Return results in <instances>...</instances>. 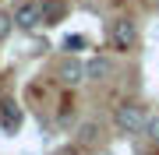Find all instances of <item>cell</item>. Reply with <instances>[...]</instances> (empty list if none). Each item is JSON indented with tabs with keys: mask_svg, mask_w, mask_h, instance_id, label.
Masks as SVG:
<instances>
[{
	"mask_svg": "<svg viewBox=\"0 0 159 155\" xmlns=\"http://www.w3.org/2000/svg\"><path fill=\"white\" fill-rule=\"evenodd\" d=\"M145 123H148V116H145V109L138 102H124V106H117V113H113V127H117V134H124V138L145 134Z\"/></svg>",
	"mask_w": 159,
	"mask_h": 155,
	"instance_id": "obj_1",
	"label": "cell"
},
{
	"mask_svg": "<svg viewBox=\"0 0 159 155\" xmlns=\"http://www.w3.org/2000/svg\"><path fill=\"white\" fill-rule=\"evenodd\" d=\"M110 42H113L117 53L134 50V42H138V25L131 21V18H117V21L110 25Z\"/></svg>",
	"mask_w": 159,
	"mask_h": 155,
	"instance_id": "obj_2",
	"label": "cell"
},
{
	"mask_svg": "<svg viewBox=\"0 0 159 155\" xmlns=\"http://www.w3.org/2000/svg\"><path fill=\"white\" fill-rule=\"evenodd\" d=\"M11 14H14V25H18L21 32H32L35 25L43 21V4H39V0H21Z\"/></svg>",
	"mask_w": 159,
	"mask_h": 155,
	"instance_id": "obj_3",
	"label": "cell"
},
{
	"mask_svg": "<svg viewBox=\"0 0 159 155\" xmlns=\"http://www.w3.org/2000/svg\"><path fill=\"white\" fill-rule=\"evenodd\" d=\"M57 78H60V85H67V88H78L81 81H89V71H85V63H81L78 57H67V60H60V67H57Z\"/></svg>",
	"mask_w": 159,
	"mask_h": 155,
	"instance_id": "obj_4",
	"label": "cell"
},
{
	"mask_svg": "<svg viewBox=\"0 0 159 155\" xmlns=\"http://www.w3.org/2000/svg\"><path fill=\"white\" fill-rule=\"evenodd\" d=\"M0 127H4L7 134H18V127H21V106L11 102V99L0 102Z\"/></svg>",
	"mask_w": 159,
	"mask_h": 155,
	"instance_id": "obj_5",
	"label": "cell"
},
{
	"mask_svg": "<svg viewBox=\"0 0 159 155\" xmlns=\"http://www.w3.org/2000/svg\"><path fill=\"white\" fill-rule=\"evenodd\" d=\"M85 71H89V81H106V78H113L117 63L110 60V57H92L85 63Z\"/></svg>",
	"mask_w": 159,
	"mask_h": 155,
	"instance_id": "obj_6",
	"label": "cell"
},
{
	"mask_svg": "<svg viewBox=\"0 0 159 155\" xmlns=\"http://www.w3.org/2000/svg\"><path fill=\"white\" fill-rule=\"evenodd\" d=\"M43 4V25H57L64 18V0H39Z\"/></svg>",
	"mask_w": 159,
	"mask_h": 155,
	"instance_id": "obj_7",
	"label": "cell"
},
{
	"mask_svg": "<svg viewBox=\"0 0 159 155\" xmlns=\"http://www.w3.org/2000/svg\"><path fill=\"white\" fill-rule=\"evenodd\" d=\"M14 28H18V25H14V14L11 11H0V42H4Z\"/></svg>",
	"mask_w": 159,
	"mask_h": 155,
	"instance_id": "obj_8",
	"label": "cell"
},
{
	"mask_svg": "<svg viewBox=\"0 0 159 155\" xmlns=\"http://www.w3.org/2000/svg\"><path fill=\"white\" fill-rule=\"evenodd\" d=\"M145 138L152 141V144H159V113L148 116V123H145Z\"/></svg>",
	"mask_w": 159,
	"mask_h": 155,
	"instance_id": "obj_9",
	"label": "cell"
},
{
	"mask_svg": "<svg viewBox=\"0 0 159 155\" xmlns=\"http://www.w3.org/2000/svg\"><path fill=\"white\" fill-rule=\"evenodd\" d=\"M81 46H85V35H67V39H64V50H67V57H74Z\"/></svg>",
	"mask_w": 159,
	"mask_h": 155,
	"instance_id": "obj_10",
	"label": "cell"
},
{
	"mask_svg": "<svg viewBox=\"0 0 159 155\" xmlns=\"http://www.w3.org/2000/svg\"><path fill=\"white\" fill-rule=\"evenodd\" d=\"M92 138H96V127L85 123V127H81V141H92Z\"/></svg>",
	"mask_w": 159,
	"mask_h": 155,
	"instance_id": "obj_11",
	"label": "cell"
},
{
	"mask_svg": "<svg viewBox=\"0 0 159 155\" xmlns=\"http://www.w3.org/2000/svg\"><path fill=\"white\" fill-rule=\"evenodd\" d=\"M53 155H81L78 148H60V152H53Z\"/></svg>",
	"mask_w": 159,
	"mask_h": 155,
	"instance_id": "obj_12",
	"label": "cell"
}]
</instances>
